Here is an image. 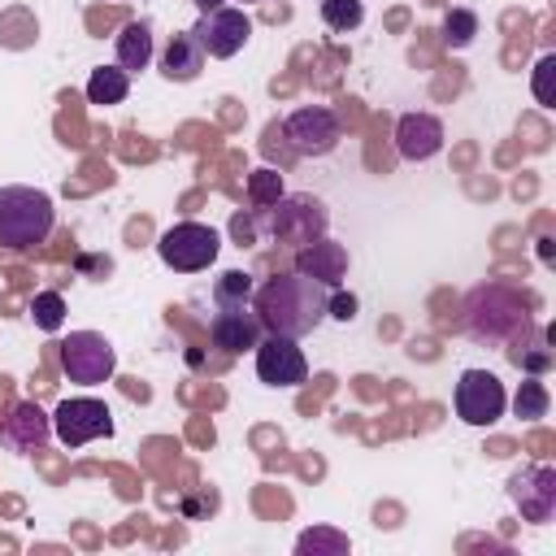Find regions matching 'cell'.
Returning <instances> with one entry per match:
<instances>
[{"label": "cell", "mask_w": 556, "mask_h": 556, "mask_svg": "<svg viewBox=\"0 0 556 556\" xmlns=\"http://www.w3.org/2000/svg\"><path fill=\"white\" fill-rule=\"evenodd\" d=\"M30 317H35L39 330L56 334V330L65 326V300H61V291H39V295L30 300Z\"/></svg>", "instance_id": "22"}, {"label": "cell", "mask_w": 556, "mask_h": 556, "mask_svg": "<svg viewBox=\"0 0 556 556\" xmlns=\"http://www.w3.org/2000/svg\"><path fill=\"white\" fill-rule=\"evenodd\" d=\"M48 439H52V417L39 404H30V400H17L0 417V443L9 452H22L26 456V452H39Z\"/></svg>", "instance_id": "13"}, {"label": "cell", "mask_w": 556, "mask_h": 556, "mask_svg": "<svg viewBox=\"0 0 556 556\" xmlns=\"http://www.w3.org/2000/svg\"><path fill=\"white\" fill-rule=\"evenodd\" d=\"M552 70H556V56L547 52L539 65H534V96H539V104H556V96H552Z\"/></svg>", "instance_id": "26"}, {"label": "cell", "mask_w": 556, "mask_h": 556, "mask_svg": "<svg viewBox=\"0 0 556 556\" xmlns=\"http://www.w3.org/2000/svg\"><path fill=\"white\" fill-rule=\"evenodd\" d=\"M191 4H195V9H200V13H213V9H222V4H226V0H191Z\"/></svg>", "instance_id": "29"}, {"label": "cell", "mask_w": 556, "mask_h": 556, "mask_svg": "<svg viewBox=\"0 0 556 556\" xmlns=\"http://www.w3.org/2000/svg\"><path fill=\"white\" fill-rule=\"evenodd\" d=\"M326 317H334V321H352V317H356V295L330 287V295H326Z\"/></svg>", "instance_id": "27"}, {"label": "cell", "mask_w": 556, "mask_h": 556, "mask_svg": "<svg viewBox=\"0 0 556 556\" xmlns=\"http://www.w3.org/2000/svg\"><path fill=\"white\" fill-rule=\"evenodd\" d=\"M265 208H252V213H235V222H230V235L239 239V248H248V243H256V217H261Z\"/></svg>", "instance_id": "28"}, {"label": "cell", "mask_w": 556, "mask_h": 556, "mask_svg": "<svg viewBox=\"0 0 556 556\" xmlns=\"http://www.w3.org/2000/svg\"><path fill=\"white\" fill-rule=\"evenodd\" d=\"M300 552H348V539L343 534H334V530H308V534H300V543H295Z\"/></svg>", "instance_id": "25"}, {"label": "cell", "mask_w": 556, "mask_h": 556, "mask_svg": "<svg viewBox=\"0 0 556 556\" xmlns=\"http://www.w3.org/2000/svg\"><path fill=\"white\" fill-rule=\"evenodd\" d=\"M52 434H56L65 447H83V443L109 439V434H113V413H109L104 400H91V395L61 400L56 413H52Z\"/></svg>", "instance_id": "6"}, {"label": "cell", "mask_w": 556, "mask_h": 556, "mask_svg": "<svg viewBox=\"0 0 556 556\" xmlns=\"http://www.w3.org/2000/svg\"><path fill=\"white\" fill-rule=\"evenodd\" d=\"M113 48H117V65H122L126 74L148 70V61H152V26H148V22H126Z\"/></svg>", "instance_id": "17"}, {"label": "cell", "mask_w": 556, "mask_h": 556, "mask_svg": "<svg viewBox=\"0 0 556 556\" xmlns=\"http://www.w3.org/2000/svg\"><path fill=\"white\" fill-rule=\"evenodd\" d=\"M252 278L239 274V269H226L217 282H213V304H252Z\"/></svg>", "instance_id": "24"}, {"label": "cell", "mask_w": 556, "mask_h": 556, "mask_svg": "<svg viewBox=\"0 0 556 556\" xmlns=\"http://www.w3.org/2000/svg\"><path fill=\"white\" fill-rule=\"evenodd\" d=\"M473 35H478V13L473 9H447L443 13V39L452 48H469Z\"/></svg>", "instance_id": "23"}, {"label": "cell", "mask_w": 556, "mask_h": 556, "mask_svg": "<svg viewBox=\"0 0 556 556\" xmlns=\"http://www.w3.org/2000/svg\"><path fill=\"white\" fill-rule=\"evenodd\" d=\"M191 35L200 39L204 56L226 61V56H235V52L248 43V35H252V17H248L243 9L222 4V9H213V13H200V22L191 26Z\"/></svg>", "instance_id": "9"}, {"label": "cell", "mask_w": 556, "mask_h": 556, "mask_svg": "<svg viewBox=\"0 0 556 556\" xmlns=\"http://www.w3.org/2000/svg\"><path fill=\"white\" fill-rule=\"evenodd\" d=\"M321 22L339 35H348L365 22V4L361 0H321Z\"/></svg>", "instance_id": "21"}, {"label": "cell", "mask_w": 556, "mask_h": 556, "mask_svg": "<svg viewBox=\"0 0 556 556\" xmlns=\"http://www.w3.org/2000/svg\"><path fill=\"white\" fill-rule=\"evenodd\" d=\"M326 295H330V287H321L308 274L291 269V274L265 278L252 291V308H256V317H261V326L269 334L304 339L326 321Z\"/></svg>", "instance_id": "1"}, {"label": "cell", "mask_w": 556, "mask_h": 556, "mask_svg": "<svg viewBox=\"0 0 556 556\" xmlns=\"http://www.w3.org/2000/svg\"><path fill=\"white\" fill-rule=\"evenodd\" d=\"M504 382L491 369H465L456 382V417L465 426H495L504 417Z\"/></svg>", "instance_id": "7"}, {"label": "cell", "mask_w": 556, "mask_h": 556, "mask_svg": "<svg viewBox=\"0 0 556 556\" xmlns=\"http://www.w3.org/2000/svg\"><path fill=\"white\" fill-rule=\"evenodd\" d=\"M217 248H222V239H217V230L204 226V222H174V226L156 239V256H161L169 269H178V274H200V269H208V265L217 261Z\"/></svg>", "instance_id": "4"}, {"label": "cell", "mask_w": 556, "mask_h": 556, "mask_svg": "<svg viewBox=\"0 0 556 556\" xmlns=\"http://www.w3.org/2000/svg\"><path fill=\"white\" fill-rule=\"evenodd\" d=\"M61 369L70 374V382H83V387H96V382H109L113 369H117V352L104 334L96 330H70L61 339Z\"/></svg>", "instance_id": "5"}, {"label": "cell", "mask_w": 556, "mask_h": 556, "mask_svg": "<svg viewBox=\"0 0 556 556\" xmlns=\"http://www.w3.org/2000/svg\"><path fill=\"white\" fill-rule=\"evenodd\" d=\"M395 148L404 161H430L443 152V122L434 113H404L395 122Z\"/></svg>", "instance_id": "14"}, {"label": "cell", "mask_w": 556, "mask_h": 556, "mask_svg": "<svg viewBox=\"0 0 556 556\" xmlns=\"http://www.w3.org/2000/svg\"><path fill=\"white\" fill-rule=\"evenodd\" d=\"M52 235V200L39 187H0V243L35 248Z\"/></svg>", "instance_id": "2"}, {"label": "cell", "mask_w": 556, "mask_h": 556, "mask_svg": "<svg viewBox=\"0 0 556 556\" xmlns=\"http://www.w3.org/2000/svg\"><path fill=\"white\" fill-rule=\"evenodd\" d=\"M278 195H282V174L278 169L261 165V169L248 174V200H252V208H269V204H278Z\"/></svg>", "instance_id": "20"}, {"label": "cell", "mask_w": 556, "mask_h": 556, "mask_svg": "<svg viewBox=\"0 0 556 556\" xmlns=\"http://www.w3.org/2000/svg\"><path fill=\"white\" fill-rule=\"evenodd\" d=\"M282 139L295 156H330L339 148V117L326 104H304L282 122Z\"/></svg>", "instance_id": "8"}, {"label": "cell", "mask_w": 556, "mask_h": 556, "mask_svg": "<svg viewBox=\"0 0 556 556\" xmlns=\"http://www.w3.org/2000/svg\"><path fill=\"white\" fill-rule=\"evenodd\" d=\"M547 404H552V395H547V387H543L539 378H526V382L517 387V400H513V413H517L521 421H539V417H547Z\"/></svg>", "instance_id": "19"}, {"label": "cell", "mask_w": 556, "mask_h": 556, "mask_svg": "<svg viewBox=\"0 0 556 556\" xmlns=\"http://www.w3.org/2000/svg\"><path fill=\"white\" fill-rule=\"evenodd\" d=\"M265 222H269V235L278 239V243H287V248H304V243H313V239H321L326 235V222H330V213H326V204L317 200V195H278V204H269L265 208Z\"/></svg>", "instance_id": "3"}, {"label": "cell", "mask_w": 556, "mask_h": 556, "mask_svg": "<svg viewBox=\"0 0 556 556\" xmlns=\"http://www.w3.org/2000/svg\"><path fill=\"white\" fill-rule=\"evenodd\" d=\"M261 317H256V308L252 304H217V313H213V321H208V339H213V348H222L226 356H239V352H248V348H256L261 343Z\"/></svg>", "instance_id": "12"}, {"label": "cell", "mask_w": 556, "mask_h": 556, "mask_svg": "<svg viewBox=\"0 0 556 556\" xmlns=\"http://www.w3.org/2000/svg\"><path fill=\"white\" fill-rule=\"evenodd\" d=\"M295 269L308 274L321 287H339L343 274H348V252H343V243H334L330 235H321V239L295 248Z\"/></svg>", "instance_id": "15"}, {"label": "cell", "mask_w": 556, "mask_h": 556, "mask_svg": "<svg viewBox=\"0 0 556 556\" xmlns=\"http://www.w3.org/2000/svg\"><path fill=\"white\" fill-rule=\"evenodd\" d=\"M200 70H204V48H200V39H195L191 30L174 35L169 48L161 52V74L174 78V83H191V78H200Z\"/></svg>", "instance_id": "16"}, {"label": "cell", "mask_w": 556, "mask_h": 556, "mask_svg": "<svg viewBox=\"0 0 556 556\" xmlns=\"http://www.w3.org/2000/svg\"><path fill=\"white\" fill-rule=\"evenodd\" d=\"M256 378L269 387H300L308 378V361L287 334H261L256 343Z\"/></svg>", "instance_id": "11"}, {"label": "cell", "mask_w": 556, "mask_h": 556, "mask_svg": "<svg viewBox=\"0 0 556 556\" xmlns=\"http://www.w3.org/2000/svg\"><path fill=\"white\" fill-rule=\"evenodd\" d=\"M126 91H130V74L122 65H100L87 78V100L91 104H122Z\"/></svg>", "instance_id": "18"}, {"label": "cell", "mask_w": 556, "mask_h": 556, "mask_svg": "<svg viewBox=\"0 0 556 556\" xmlns=\"http://www.w3.org/2000/svg\"><path fill=\"white\" fill-rule=\"evenodd\" d=\"M508 495H513V504L526 521H534V526L552 521V513H556V469H547V465L517 469L508 478Z\"/></svg>", "instance_id": "10"}]
</instances>
